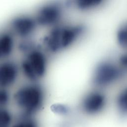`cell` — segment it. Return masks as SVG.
I'll list each match as a JSON object with an SVG mask.
<instances>
[{
	"instance_id": "17",
	"label": "cell",
	"mask_w": 127,
	"mask_h": 127,
	"mask_svg": "<svg viewBox=\"0 0 127 127\" xmlns=\"http://www.w3.org/2000/svg\"><path fill=\"white\" fill-rule=\"evenodd\" d=\"M124 72L127 73V51H124L116 60Z\"/></svg>"
},
{
	"instance_id": "8",
	"label": "cell",
	"mask_w": 127,
	"mask_h": 127,
	"mask_svg": "<svg viewBox=\"0 0 127 127\" xmlns=\"http://www.w3.org/2000/svg\"><path fill=\"white\" fill-rule=\"evenodd\" d=\"M20 72L19 65L8 59L0 62V88L8 89L17 82Z\"/></svg>"
},
{
	"instance_id": "12",
	"label": "cell",
	"mask_w": 127,
	"mask_h": 127,
	"mask_svg": "<svg viewBox=\"0 0 127 127\" xmlns=\"http://www.w3.org/2000/svg\"><path fill=\"white\" fill-rule=\"evenodd\" d=\"M115 104L119 114L127 116V85L123 87L118 93L115 99Z\"/></svg>"
},
{
	"instance_id": "10",
	"label": "cell",
	"mask_w": 127,
	"mask_h": 127,
	"mask_svg": "<svg viewBox=\"0 0 127 127\" xmlns=\"http://www.w3.org/2000/svg\"><path fill=\"white\" fill-rule=\"evenodd\" d=\"M106 3L104 0H76L70 4L81 12H90L103 7Z\"/></svg>"
},
{
	"instance_id": "6",
	"label": "cell",
	"mask_w": 127,
	"mask_h": 127,
	"mask_svg": "<svg viewBox=\"0 0 127 127\" xmlns=\"http://www.w3.org/2000/svg\"><path fill=\"white\" fill-rule=\"evenodd\" d=\"M107 104V97L104 91L94 88L82 96L79 103V108L85 114L93 116L102 112Z\"/></svg>"
},
{
	"instance_id": "5",
	"label": "cell",
	"mask_w": 127,
	"mask_h": 127,
	"mask_svg": "<svg viewBox=\"0 0 127 127\" xmlns=\"http://www.w3.org/2000/svg\"><path fill=\"white\" fill-rule=\"evenodd\" d=\"M64 11L63 4L54 1L42 4L33 15L38 27L50 29L63 22Z\"/></svg>"
},
{
	"instance_id": "16",
	"label": "cell",
	"mask_w": 127,
	"mask_h": 127,
	"mask_svg": "<svg viewBox=\"0 0 127 127\" xmlns=\"http://www.w3.org/2000/svg\"><path fill=\"white\" fill-rule=\"evenodd\" d=\"M52 111L55 114L64 116L67 115L69 112L68 107L62 103H56L51 106Z\"/></svg>"
},
{
	"instance_id": "1",
	"label": "cell",
	"mask_w": 127,
	"mask_h": 127,
	"mask_svg": "<svg viewBox=\"0 0 127 127\" xmlns=\"http://www.w3.org/2000/svg\"><path fill=\"white\" fill-rule=\"evenodd\" d=\"M87 27L81 23H64L48 29L42 39L41 47L47 53L58 55L76 44L85 36Z\"/></svg>"
},
{
	"instance_id": "14",
	"label": "cell",
	"mask_w": 127,
	"mask_h": 127,
	"mask_svg": "<svg viewBox=\"0 0 127 127\" xmlns=\"http://www.w3.org/2000/svg\"><path fill=\"white\" fill-rule=\"evenodd\" d=\"M14 117L8 107H0V127H11Z\"/></svg>"
},
{
	"instance_id": "9",
	"label": "cell",
	"mask_w": 127,
	"mask_h": 127,
	"mask_svg": "<svg viewBox=\"0 0 127 127\" xmlns=\"http://www.w3.org/2000/svg\"><path fill=\"white\" fill-rule=\"evenodd\" d=\"M15 48L14 36L8 30L0 32V62L10 59Z\"/></svg>"
},
{
	"instance_id": "4",
	"label": "cell",
	"mask_w": 127,
	"mask_h": 127,
	"mask_svg": "<svg viewBox=\"0 0 127 127\" xmlns=\"http://www.w3.org/2000/svg\"><path fill=\"white\" fill-rule=\"evenodd\" d=\"M126 74L116 60H103L94 68L91 74V83L95 88L103 90L117 83Z\"/></svg>"
},
{
	"instance_id": "13",
	"label": "cell",
	"mask_w": 127,
	"mask_h": 127,
	"mask_svg": "<svg viewBox=\"0 0 127 127\" xmlns=\"http://www.w3.org/2000/svg\"><path fill=\"white\" fill-rule=\"evenodd\" d=\"M115 37L118 45L124 51H127V20L119 25Z\"/></svg>"
},
{
	"instance_id": "7",
	"label": "cell",
	"mask_w": 127,
	"mask_h": 127,
	"mask_svg": "<svg viewBox=\"0 0 127 127\" xmlns=\"http://www.w3.org/2000/svg\"><path fill=\"white\" fill-rule=\"evenodd\" d=\"M38 27L33 15L19 14L14 16L8 24V30L20 40L31 38Z\"/></svg>"
},
{
	"instance_id": "11",
	"label": "cell",
	"mask_w": 127,
	"mask_h": 127,
	"mask_svg": "<svg viewBox=\"0 0 127 127\" xmlns=\"http://www.w3.org/2000/svg\"><path fill=\"white\" fill-rule=\"evenodd\" d=\"M11 127H41V125L36 116L18 114Z\"/></svg>"
},
{
	"instance_id": "15",
	"label": "cell",
	"mask_w": 127,
	"mask_h": 127,
	"mask_svg": "<svg viewBox=\"0 0 127 127\" xmlns=\"http://www.w3.org/2000/svg\"><path fill=\"white\" fill-rule=\"evenodd\" d=\"M12 100V95L8 89L0 88V107H8Z\"/></svg>"
},
{
	"instance_id": "2",
	"label": "cell",
	"mask_w": 127,
	"mask_h": 127,
	"mask_svg": "<svg viewBox=\"0 0 127 127\" xmlns=\"http://www.w3.org/2000/svg\"><path fill=\"white\" fill-rule=\"evenodd\" d=\"M46 93L40 82H29L14 92L12 101L20 115L36 116L44 107Z\"/></svg>"
},
{
	"instance_id": "3",
	"label": "cell",
	"mask_w": 127,
	"mask_h": 127,
	"mask_svg": "<svg viewBox=\"0 0 127 127\" xmlns=\"http://www.w3.org/2000/svg\"><path fill=\"white\" fill-rule=\"evenodd\" d=\"M47 54L38 45L23 55L19 64L20 70L29 82H40L46 76L49 67Z\"/></svg>"
}]
</instances>
